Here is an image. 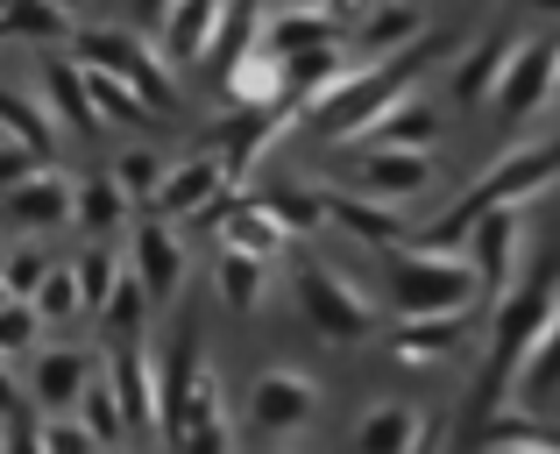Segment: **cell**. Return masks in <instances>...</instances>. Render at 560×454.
Returning <instances> with one entry per match:
<instances>
[{
    "mask_svg": "<svg viewBox=\"0 0 560 454\" xmlns=\"http://www.w3.org/2000/svg\"><path fill=\"white\" fill-rule=\"evenodd\" d=\"M490 299L476 256L462 248H440V242H397L390 248V305L397 319H454V313H476Z\"/></svg>",
    "mask_w": 560,
    "mask_h": 454,
    "instance_id": "cell-1",
    "label": "cell"
},
{
    "mask_svg": "<svg viewBox=\"0 0 560 454\" xmlns=\"http://www.w3.org/2000/svg\"><path fill=\"white\" fill-rule=\"evenodd\" d=\"M560 178V136L553 142H539V150H518V156H504V164L490 171L482 185H468L462 199H454L440 221H425L419 228V242H440V248H454L468 228L482 221V213H497V207H518V199H533L539 185H553Z\"/></svg>",
    "mask_w": 560,
    "mask_h": 454,
    "instance_id": "cell-2",
    "label": "cell"
},
{
    "mask_svg": "<svg viewBox=\"0 0 560 454\" xmlns=\"http://www.w3.org/2000/svg\"><path fill=\"white\" fill-rule=\"evenodd\" d=\"M164 427H171V441H199V447L228 441L220 391H213V370H206L199 348H185V356H178V376H171V391H164Z\"/></svg>",
    "mask_w": 560,
    "mask_h": 454,
    "instance_id": "cell-3",
    "label": "cell"
},
{
    "mask_svg": "<svg viewBox=\"0 0 560 454\" xmlns=\"http://www.w3.org/2000/svg\"><path fill=\"white\" fill-rule=\"evenodd\" d=\"M291 277H299L291 291H299V313L313 319V334H327V341H362V334H370V305H362L319 256H299Z\"/></svg>",
    "mask_w": 560,
    "mask_h": 454,
    "instance_id": "cell-4",
    "label": "cell"
},
{
    "mask_svg": "<svg viewBox=\"0 0 560 454\" xmlns=\"http://www.w3.org/2000/svg\"><path fill=\"white\" fill-rule=\"evenodd\" d=\"M313 405H319V391L305 384V376L270 370V376H256V384H248L242 412H248V433H256V441H284V433H299L305 419H313Z\"/></svg>",
    "mask_w": 560,
    "mask_h": 454,
    "instance_id": "cell-5",
    "label": "cell"
},
{
    "mask_svg": "<svg viewBox=\"0 0 560 454\" xmlns=\"http://www.w3.org/2000/svg\"><path fill=\"white\" fill-rule=\"evenodd\" d=\"M553 71H560V43H525L518 57H504V79H497V114L525 121L553 100Z\"/></svg>",
    "mask_w": 560,
    "mask_h": 454,
    "instance_id": "cell-6",
    "label": "cell"
},
{
    "mask_svg": "<svg viewBox=\"0 0 560 454\" xmlns=\"http://www.w3.org/2000/svg\"><path fill=\"white\" fill-rule=\"evenodd\" d=\"M355 178H362L370 199H411V193H425V178H433V156L411 150V142H376V150H362Z\"/></svg>",
    "mask_w": 560,
    "mask_h": 454,
    "instance_id": "cell-7",
    "label": "cell"
},
{
    "mask_svg": "<svg viewBox=\"0 0 560 454\" xmlns=\"http://www.w3.org/2000/svg\"><path fill=\"white\" fill-rule=\"evenodd\" d=\"M0 213H8L14 228H57V221L71 213V185L57 178V171L14 178V185H0Z\"/></svg>",
    "mask_w": 560,
    "mask_h": 454,
    "instance_id": "cell-8",
    "label": "cell"
},
{
    "mask_svg": "<svg viewBox=\"0 0 560 454\" xmlns=\"http://www.w3.org/2000/svg\"><path fill=\"white\" fill-rule=\"evenodd\" d=\"M85 50H93V65H100V71H114L121 85H136L142 100H164V71L142 57V43H136V36H93Z\"/></svg>",
    "mask_w": 560,
    "mask_h": 454,
    "instance_id": "cell-9",
    "label": "cell"
},
{
    "mask_svg": "<svg viewBox=\"0 0 560 454\" xmlns=\"http://www.w3.org/2000/svg\"><path fill=\"white\" fill-rule=\"evenodd\" d=\"M85 391H93V362L85 356H71V348H57V356H43L36 362V398L50 405H85Z\"/></svg>",
    "mask_w": 560,
    "mask_h": 454,
    "instance_id": "cell-10",
    "label": "cell"
},
{
    "mask_svg": "<svg viewBox=\"0 0 560 454\" xmlns=\"http://www.w3.org/2000/svg\"><path fill=\"white\" fill-rule=\"evenodd\" d=\"M419 441H425V427H419V412H405V405H376V412L355 427L362 454H411Z\"/></svg>",
    "mask_w": 560,
    "mask_h": 454,
    "instance_id": "cell-11",
    "label": "cell"
},
{
    "mask_svg": "<svg viewBox=\"0 0 560 454\" xmlns=\"http://www.w3.org/2000/svg\"><path fill=\"white\" fill-rule=\"evenodd\" d=\"M136 263H142L136 284L150 291V299H171V291H178V242H171V228H142L136 234Z\"/></svg>",
    "mask_w": 560,
    "mask_h": 454,
    "instance_id": "cell-12",
    "label": "cell"
},
{
    "mask_svg": "<svg viewBox=\"0 0 560 454\" xmlns=\"http://www.w3.org/2000/svg\"><path fill=\"white\" fill-rule=\"evenodd\" d=\"M213 193H220V171L213 164H185L178 178H164V193H156V199H164V213H199Z\"/></svg>",
    "mask_w": 560,
    "mask_h": 454,
    "instance_id": "cell-13",
    "label": "cell"
},
{
    "mask_svg": "<svg viewBox=\"0 0 560 454\" xmlns=\"http://www.w3.org/2000/svg\"><path fill=\"white\" fill-rule=\"evenodd\" d=\"M334 221H348V228L362 234V242H376V248H390L397 234H405L383 207H370V199H334Z\"/></svg>",
    "mask_w": 560,
    "mask_h": 454,
    "instance_id": "cell-14",
    "label": "cell"
},
{
    "mask_svg": "<svg viewBox=\"0 0 560 454\" xmlns=\"http://www.w3.org/2000/svg\"><path fill=\"white\" fill-rule=\"evenodd\" d=\"M36 319H43V305H36V299H22V291H8V299H0V356H8V348H28V341H36Z\"/></svg>",
    "mask_w": 560,
    "mask_h": 454,
    "instance_id": "cell-15",
    "label": "cell"
},
{
    "mask_svg": "<svg viewBox=\"0 0 560 454\" xmlns=\"http://www.w3.org/2000/svg\"><path fill=\"white\" fill-rule=\"evenodd\" d=\"M213 14H220V0H185V8H171V36H178L185 57L206 50V28H213Z\"/></svg>",
    "mask_w": 560,
    "mask_h": 454,
    "instance_id": "cell-16",
    "label": "cell"
},
{
    "mask_svg": "<svg viewBox=\"0 0 560 454\" xmlns=\"http://www.w3.org/2000/svg\"><path fill=\"white\" fill-rule=\"evenodd\" d=\"M0 121H8V136H14V142H28L36 156L50 150V128H43V121H36V107H28V100H14L8 85H0Z\"/></svg>",
    "mask_w": 560,
    "mask_h": 454,
    "instance_id": "cell-17",
    "label": "cell"
},
{
    "mask_svg": "<svg viewBox=\"0 0 560 454\" xmlns=\"http://www.w3.org/2000/svg\"><path fill=\"white\" fill-rule=\"evenodd\" d=\"M121 185H114V178H93V185H85V199H79V221L85 228H114V221H121Z\"/></svg>",
    "mask_w": 560,
    "mask_h": 454,
    "instance_id": "cell-18",
    "label": "cell"
},
{
    "mask_svg": "<svg viewBox=\"0 0 560 454\" xmlns=\"http://www.w3.org/2000/svg\"><path fill=\"white\" fill-rule=\"evenodd\" d=\"M79 299H85V291H79V270H50L36 284V305H43V313H71Z\"/></svg>",
    "mask_w": 560,
    "mask_h": 454,
    "instance_id": "cell-19",
    "label": "cell"
},
{
    "mask_svg": "<svg viewBox=\"0 0 560 454\" xmlns=\"http://www.w3.org/2000/svg\"><path fill=\"white\" fill-rule=\"evenodd\" d=\"M114 171H121V193H164V185H156V164H150V156H121Z\"/></svg>",
    "mask_w": 560,
    "mask_h": 454,
    "instance_id": "cell-20",
    "label": "cell"
},
{
    "mask_svg": "<svg viewBox=\"0 0 560 454\" xmlns=\"http://www.w3.org/2000/svg\"><path fill=\"white\" fill-rule=\"evenodd\" d=\"M107 256H93V263H85V270H79V284H85V305H107Z\"/></svg>",
    "mask_w": 560,
    "mask_h": 454,
    "instance_id": "cell-21",
    "label": "cell"
},
{
    "mask_svg": "<svg viewBox=\"0 0 560 454\" xmlns=\"http://www.w3.org/2000/svg\"><path fill=\"white\" fill-rule=\"evenodd\" d=\"M8 405H14V384H8V370H0V412H8Z\"/></svg>",
    "mask_w": 560,
    "mask_h": 454,
    "instance_id": "cell-22",
    "label": "cell"
},
{
    "mask_svg": "<svg viewBox=\"0 0 560 454\" xmlns=\"http://www.w3.org/2000/svg\"><path fill=\"white\" fill-rule=\"evenodd\" d=\"M553 100H560V71H553Z\"/></svg>",
    "mask_w": 560,
    "mask_h": 454,
    "instance_id": "cell-23",
    "label": "cell"
},
{
    "mask_svg": "<svg viewBox=\"0 0 560 454\" xmlns=\"http://www.w3.org/2000/svg\"><path fill=\"white\" fill-rule=\"evenodd\" d=\"M0 299H8V284H0Z\"/></svg>",
    "mask_w": 560,
    "mask_h": 454,
    "instance_id": "cell-24",
    "label": "cell"
}]
</instances>
